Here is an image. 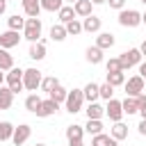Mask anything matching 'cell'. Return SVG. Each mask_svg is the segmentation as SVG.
Listing matches in <instances>:
<instances>
[{"instance_id": "cell-12", "label": "cell", "mask_w": 146, "mask_h": 146, "mask_svg": "<svg viewBox=\"0 0 146 146\" xmlns=\"http://www.w3.org/2000/svg\"><path fill=\"white\" fill-rule=\"evenodd\" d=\"M82 32H89V34H91V32H100V18L94 16V14L87 16V18L82 21Z\"/></svg>"}, {"instance_id": "cell-42", "label": "cell", "mask_w": 146, "mask_h": 146, "mask_svg": "<svg viewBox=\"0 0 146 146\" xmlns=\"http://www.w3.org/2000/svg\"><path fill=\"white\" fill-rule=\"evenodd\" d=\"M137 103H139V107H144V105H146V96L139 94V96H137Z\"/></svg>"}, {"instance_id": "cell-26", "label": "cell", "mask_w": 146, "mask_h": 146, "mask_svg": "<svg viewBox=\"0 0 146 146\" xmlns=\"http://www.w3.org/2000/svg\"><path fill=\"white\" fill-rule=\"evenodd\" d=\"M84 130H87L91 137H96V135L103 132V121H100V119H89L87 125H84Z\"/></svg>"}, {"instance_id": "cell-35", "label": "cell", "mask_w": 146, "mask_h": 146, "mask_svg": "<svg viewBox=\"0 0 146 146\" xmlns=\"http://www.w3.org/2000/svg\"><path fill=\"white\" fill-rule=\"evenodd\" d=\"M119 71H123V66H121V59L119 57H112V59H107V73H119ZM125 73V71H123Z\"/></svg>"}, {"instance_id": "cell-49", "label": "cell", "mask_w": 146, "mask_h": 146, "mask_svg": "<svg viewBox=\"0 0 146 146\" xmlns=\"http://www.w3.org/2000/svg\"><path fill=\"white\" fill-rule=\"evenodd\" d=\"M141 23H144V25H146V11H144V14H141Z\"/></svg>"}, {"instance_id": "cell-44", "label": "cell", "mask_w": 146, "mask_h": 146, "mask_svg": "<svg viewBox=\"0 0 146 146\" xmlns=\"http://www.w3.org/2000/svg\"><path fill=\"white\" fill-rule=\"evenodd\" d=\"M5 9H7V2H5V0H0V16L5 14Z\"/></svg>"}, {"instance_id": "cell-3", "label": "cell", "mask_w": 146, "mask_h": 146, "mask_svg": "<svg viewBox=\"0 0 146 146\" xmlns=\"http://www.w3.org/2000/svg\"><path fill=\"white\" fill-rule=\"evenodd\" d=\"M23 36L32 43L39 41L41 36V18H25V30H23Z\"/></svg>"}, {"instance_id": "cell-1", "label": "cell", "mask_w": 146, "mask_h": 146, "mask_svg": "<svg viewBox=\"0 0 146 146\" xmlns=\"http://www.w3.org/2000/svg\"><path fill=\"white\" fill-rule=\"evenodd\" d=\"M41 82H43V75H41L39 68H25V73H23V84H25L27 91L34 94V91L41 87Z\"/></svg>"}, {"instance_id": "cell-54", "label": "cell", "mask_w": 146, "mask_h": 146, "mask_svg": "<svg viewBox=\"0 0 146 146\" xmlns=\"http://www.w3.org/2000/svg\"><path fill=\"white\" fill-rule=\"evenodd\" d=\"M5 2H7V0H5Z\"/></svg>"}, {"instance_id": "cell-51", "label": "cell", "mask_w": 146, "mask_h": 146, "mask_svg": "<svg viewBox=\"0 0 146 146\" xmlns=\"http://www.w3.org/2000/svg\"><path fill=\"white\" fill-rule=\"evenodd\" d=\"M66 2H71V5H75V2H78V0H66Z\"/></svg>"}, {"instance_id": "cell-33", "label": "cell", "mask_w": 146, "mask_h": 146, "mask_svg": "<svg viewBox=\"0 0 146 146\" xmlns=\"http://www.w3.org/2000/svg\"><path fill=\"white\" fill-rule=\"evenodd\" d=\"M64 7V0H41V9L46 11H59Z\"/></svg>"}, {"instance_id": "cell-19", "label": "cell", "mask_w": 146, "mask_h": 146, "mask_svg": "<svg viewBox=\"0 0 146 146\" xmlns=\"http://www.w3.org/2000/svg\"><path fill=\"white\" fill-rule=\"evenodd\" d=\"M96 46H98L100 50L112 48V46H114V34H110V32H100V34L96 36Z\"/></svg>"}, {"instance_id": "cell-21", "label": "cell", "mask_w": 146, "mask_h": 146, "mask_svg": "<svg viewBox=\"0 0 146 146\" xmlns=\"http://www.w3.org/2000/svg\"><path fill=\"white\" fill-rule=\"evenodd\" d=\"M57 16H59V21H62V25H66V23H71L73 18H75V9H73V5H64L59 11H57Z\"/></svg>"}, {"instance_id": "cell-17", "label": "cell", "mask_w": 146, "mask_h": 146, "mask_svg": "<svg viewBox=\"0 0 146 146\" xmlns=\"http://www.w3.org/2000/svg\"><path fill=\"white\" fill-rule=\"evenodd\" d=\"M27 55H30L32 59H36V62H39V59H43V57H46V41H41V39H39L36 43H32Z\"/></svg>"}, {"instance_id": "cell-46", "label": "cell", "mask_w": 146, "mask_h": 146, "mask_svg": "<svg viewBox=\"0 0 146 146\" xmlns=\"http://www.w3.org/2000/svg\"><path fill=\"white\" fill-rule=\"evenodd\" d=\"M139 114H141V119H146V105H144V107H139Z\"/></svg>"}, {"instance_id": "cell-16", "label": "cell", "mask_w": 146, "mask_h": 146, "mask_svg": "<svg viewBox=\"0 0 146 146\" xmlns=\"http://www.w3.org/2000/svg\"><path fill=\"white\" fill-rule=\"evenodd\" d=\"M91 7H94V2H91V0H78V2L73 5V9H75V16H82V18L91 16Z\"/></svg>"}, {"instance_id": "cell-2", "label": "cell", "mask_w": 146, "mask_h": 146, "mask_svg": "<svg viewBox=\"0 0 146 146\" xmlns=\"http://www.w3.org/2000/svg\"><path fill=\"white\" fill-rule=\"evenodd\" d=\"M82 103H84V91H82V89H73V91H68L64 105H66V112L78 114V112L82 110Z\"/></svg>"}, {"instance_id": "cell-11", "label": "cell", "mask_w": 146, "mask_h": 146, "mask_svg": "<svg viewBox=\"0 0 146 146\" xmlns=\"http://www.w3.org/2000/svg\"><path fill=\"white\" fill-rule=\"evenodd\" d=\"M23 2V11L30 16V18H39V11H41V0H21Z\"/></svg>"}, {"instance_id": "cell-30", "label": "cell", "mask_w": 146, "mask_h": 146, "mask_svg": "<svg viewBox=\"0 0 146 146\" xmlns=\"http://www.w3.org/2000/svg\"><path fill=\"white\" fill-rule=\"evenodd\" d=\"M103 114H105V107H103V105L89 103V107H87V119H100Z\"/></svg>"}, {"instance_id": "cell-40", "label": "cell", "mask_w": 146, "mask_h": 146, "mask_svg": "<svg viewBox=\"0 0 146 146\" xmlns=\"http://www.w3.org/2000/svg\"><path fill=\"white\" fill-rule=\"evenodd\" d=\"M137 128H139V135H144V137H146V119H141Z\"/></svg>"}, {"instance_id": "cell-25", "label": "cell", "mask_w": 146, "mask_h": 146, "mask_svg": "<svg viewBox=\"0 0 146 146\" xmlns=\"http://www.w3.org/2000/svg\"><path fill=\"white\" fill-rule=\"evenodd\" d=\"M14 68V57L9 55V50L0 48V71H11Z\"/></svg>"}, {"instance_id": "cell-53", "label": "cell", "mask_w": 146, "mask_h": 146, "mask_svg": "<svg viewBox=\"0 0 146 146\" xmlns=\"http://www.w3.org/2000/svg\"><path fill=\"white\" fill-rule=\"evenodd\" d=\"M141 2H144V5H146V0H141Z\"/></svg>"}, {"instance_id": "cell-28", "label": "cell", "mask_w": 146, "mask_h": 146, "mask_svg": "<svg viewBox=\"0 0 146 146\" xmlns=\"http://www.w3.org/2000/svg\"><path fill=\"white\" fill-rule=\"evenodd\" d=\"M41 103H43V100H41L39 94H30V96L25 98V107H27L30 112H34V114H36V110L41 107Z\"/></svg>"}, {"instance_id": "cell-48", "label": "cell", "mask_w": 146, "mask_h": 146, "mask_svg": "<svg viewBox=\"0 0 146 146\" xmlns=\"http://www.w3.org/2000/svg\"><path fill=\"white\" fill-rule=\"evenodd\" d=\"M94 5H103V2H107V0H91Z\"/></svg>"}, {"instance_id": "cell-36", "label": "cell", "mask_w": 146, "mask_h": 146, "mask_svg": "<svg viewBox=\"0 0 146 146\" xmlns=\"http://www.w3.org/2000/svg\"><path fill=\"white\" fill-rule=\"evenodd\" d=\"M57 84H59L57 78H43V82H41V91H48V94H50Z\"/></svg>"}, {"instance_id": "cell-43", "label": "cell", "mask_w": 146, "mask_h": 146, "mask_svg": "<svg viewBox=\"0 0 146 146\" xmlns=\"http://www.w3.org/2000/svg\"><path fill=\"white\" fill-rule=\"evenodd\" d=\"M139 50H141V55H144V57H146V39H144V41H141V46H139Z\"/></svg>"}, {"instance_id": "cell-41", "label": "cell", "mask_w": 146, "mask_h": 146, "mask_svg": "<svg viewBox=\"0 0 146 146\" xmlns=\"http://www.w3.org/2000/svg\"><path fill=\"white\" fill-rule=\"evenodd\" d=\"M139 75L144 78V82H146V62H141L139 64Z\"/></svg>"}, {"instance_id": "cell-50", "label": "cell", "mask_w": 146, "mask_h": 146, "mask_svg": "<svg viewBox=\"0 0 146 146\" xmlns=\"http://www.w3.org/2000/svg\"><path fill=\"white\" fill-rule=\"evenodd\" d=\"M2 82H5V75H2V71H0V87H2Z\"/></svg>"}, {"instance_id": "cell-39", "label": "cell", "mask_w": 146, "mask_h": 146, "mask_svg": "<svg viewBox=\"0 0 146 146\" xmlns=\"http://www.w3.org/2000/svg\"><path fill=\"white\" fill-rule=\"evenodd\" d=\"M107 2H110L112 9H123L125 7V0H107Z\"/></svg>"}, {"instance_id": "cell-32", "label": "cell", "mask_w": 146, "mask_h": 146, "mask_svg": "<svg viewBox=\"0 0 146 146\" xmlns=\"http://www.w3.org/2000/svg\"><path fill=\"white\" fill-rule=\"evenodd\" d=\"M14 137V125L9 123V121H2L0 123V141H7V139H11Z\"/></svg>"}, {"instance_id": "cell-6", "label": "cell", "mask_w": 146, "mask_h": 146, "mask_svg": "<svg viewBox=\"0 0 146 146\" xmlns=\"http://www.w3.org/2000/svg\"><path fill=\"white\" fill-rule=\"evenodd\" d=\"M119 23H121L123 27H137V25H141V14H139L137 9H121Z\"/></svg>"}, {"instance_id": "cell-5", "label": "cell", "mask_w": 146, "mask_h": 146, "mask_svg": "<svg viewBox=\"0 0 146 146\" xmlns=\"http://www.w3.org/2000/svg\"><path fill=\"white\" fill-rule=\"evenodd\" d=\"M23 73L25 71H21V68H11V71H7V75H5V80H7V87L14 91V94H18V91H23L25 89V84H23Z\"/></svg>"}, {"instance_id": "cell-7", "label": "cell", "mask_w": 146, "mask_h": 146, "mask_svg": "<svg viewBox=\"0 0 146 146\" xmlns=\"http://www.w3.org/2000/svg\"><path fill=\"white\" fill-rule=\"evenodd\" d=\"M125 94L130 96V98H137L141 91H144V87H146V82H144V78L141 75H132V78H128L125 80Z\"/></svg>"}, {"instance_id": "cell-29", "label": "cell", "mask_w": 146, "mask_h": 146, "mask_svg": "<svg viewBox=\"0 0 146 146\" xmlns=\"http://www.w3.org/2000/svg\"><path fill=\"white\" fill-rule=\"evenodd\" d=\"M66 36H68V34H66V27H64L62 23L50 27V39H52V41H64Z\"/></svg>"}, {"instance_id": "cell-38", "label": "cell", "mask_w": 146, "mask_h": 146, "mask_svg": "<svg viewBox=\"0 0 146 146\" xmlns=\"http://www.w3.org/2000/svg\"><path fill=\"white\" fill-rule=\"evenodd\" d=\"M107 141H110V135L100 132V135H96V137L91 139V146H107Z\"/></svg>"}, {"instance_id": "cell-27", "label": "cell", "mask_w": 146, "mask_h": 146, "mask_svg": "<svg viewBox=\"0 0 146 146\" xmlns=\"http://www.w3.org/2000/svg\"><path fill=\"white\" fill-rule=\"evenodd\" d=\"M7 25H9V30L21 32V30H25V18H21L18 14H14V16H9V18H7Z\"/></svg>"}, {"instance_id": "cell-47", "label": "cell", "mask_w": 146, "mask_h": 146, "mask_svg": "<svg viewBox=\"0 0 146 146\" xmlns=\"http://www.w3.org/2000/svg\"><path fill=\"white\" fill-rule=\"evenodd\" d=\"M68 146H84L82 141H73V144H68Z\"/></svg>"}, {"instance_id": "cell-8", "label": "cell", "mask_w": 146, "mask_h": 146, "mask_svg": "<svg viewBox=\"0 0 146 146\" xmlns=\"http://www.w3.org/2000/svg\"><path fill=\"white\" fill-rule=\"evenodd\" d=\"M105 114L110 116V121H121L123 119V105H121V100H107V107H105Z\"/></svg>"}, {"instance_id": "cell-24", "label": "cell", "mask_w": 146, "mask_h": 146, "mask_svg": "<svg viewBox=\"0 0 146 146\" xmlns=\"http://www.w3.org/2000/svg\"><path fill=\"white\" fill-rule=\"evenodd\" d=\"M121 105H123V114H137L139 112V103H137V98H130V96H125V100H121Z\"/></svg>"}, {"instance_id": "cell-9", "label": "cell", "mask_w": 146, "mask_h": 146, "mask_svg": "<svg viewBox=\"0 0 146 146\" xmlns=\"http://www.w3.org/2000/svg\"><path fill=\"white\" fill-rule=\"evenodd\" d=\"M30 135H32V128H30L27 123H21L18 128H14V137H11V141H14L16 146H23V144L30 139Z\"/></svg>"}, {"instance_id": "cell-52", "label": "cell", "mask_w": 146, "mask_h": 146, "mask_svg": "<svg viewBox=\"0 0 146 146\" xmlns=\"http://www.w3.org/2000/svg\"><path fill=\"white\" fill-rule=\"evenodd\" d=\"M36 146H46V144H36Z\"/></svg>"}, {"instance_id": "cell-34", "label": "cell", "mask_w": 146, "mask_h": 146, "mask_svg": "<svg viewBox=\"0 0 146 146\" xmlns=\"http://www.w3.org/2000/svg\"><path fill=\"white\" fill-rule=\"evenodd\" d=\"M64 27H66V34H73V36H78V34L82 32V23H80L78 18H73L71 23H66Z\"/></svg>"}, {"instance_id": "cell-20", "label": "cell", "mask_w": 146, "mask_h": 146, "mask_svg": "<svg viewBox=\"0 0 146 146\" xmlns=\"http://www.w3.org/2000/svg\"><path fill=\"white\" fill-rule=\"evenodd\" d=\"M110 137H114L116 141H121V139H128V125L123 123V121H116L114 125H112V135Z\"/></svg>"}, {"instance_id": "cell-45", "label": "cell", "mask_w": 146, "mask_h": 146, "mask_svg": "<svg viewBox=\"0 0 146 146\" xmlns=\"http://www.w3.org/2000/svg\"><path fill=\"white\" fill-rule=\"evenodd\" d=\"M107 146H119V141H116L114 137H110V141H107Z\"/></svg>"}, {"instance_id": "cell-4", "label": "cell", "mask_w": 146, "mask_h": 146, "mask_svg": "<svg viewBox=\"0 0 146 146\" xmlns=\"http://www.w3.org/2000/svg\"><path fill=\"white\" fill-rule=\"evenodd\" d=\"M141 57H144V55H141V50H139V48H130V50H125V52H121V55H119L123 71H128V68H132V66L141 64Z\"/></svg>"}, {"instance_id": "cell-22", "label": "cell", "mask_w": 146, "mask_h": 146, "mask_svg": "<svg viewBox=\"0 0 146 146\" xmlns=\"http://www.w3.org/2000/svg\"><path fill=\"white\" fill-rule=\"evenodd\" d=\"M84 55H87V62H89V64H100V62H103V50H100L98 46H89Z\"/></svg>"}, {"instance_id": "cell-15", "label": "cell", "mask_w": 146, "mask_h": 146, "mask_svg": "<svg viewBox=\"0 0 146 146\" xmlns=\"http://www.w3.org/2000/svg\"><path fill=\"white\" fill-rule=\"evenodd\" d=\"M82 135H84V128L78 125V123H73V125L66 128V139H68V144H73V141H82Z\"/></svg>"}, {"instance_id": "cell-10", "label": "cell", "mask_w": 146, "mask_h": 146, "mask_svg": "<svg viewBox=\"0 0 146 146\" xmlns=\"http://www.w3.org/2000/svg\"><path fill=\"white\" fill-rule=\"evenodd\" d=\"M18 41H21V36H18V32H14V30H7V32L0 34V48H5V50L18 46Z\"/></svg>"}, {"instance_id": "cell-18", "label": "cell", "mask_w": 146, "mask_h": 146, "mask_svg": "<svg viewBox=\"0 0 146 146\" xmlns=\"http://www.w3.org/2000/svg\"><path fill=\"white\" fill-rule=\"evenodd\" d=\"M14 103V91L9 87H0V110H9Z\"/></svg>"}, {"instance_id": "cell-23", "label": "cell", "mask_w": 146, "mask_h": 146, "mask_svg": "<svg viewBox=\"0 0 146 146\" xmlns=\"http://www.w3.org/2000/svg\"><path fill=\"white\" fill-rule=\"evenodd\" d=\"M66 96H68V91H66L62 84H57V87L48 94V98H50V100H55L57 105H59V103H66Z\"/></svg>"}, {"instance_id": "cell-14", "label": "cell", "mask_w": 146, "mask_h": 146, "mask_svg": "<svg viewBox=\"0 0 146 146\" xmlns=\"http://www.w3.org/2000/svg\"><path fill=\"white\" fill-rule=\"evenodd\" d=\"M57 110H59V105H57L55 100H50V98H48V100H43V103H41V107L36 110V116H52Z\"/></svg>"}, {"instance_id": "cell-13", "label": "cell", "mask_w": 146, "mask_h": 146, "mask_svg": "<svg viewBox=\"0 0 146 146\" xmlns=\"http://www.w3.org/2000/svg\"><path fill=\"white\" fill-rule=\"evenodd\" d=\"M82 91H84V100H89V103H96L100 98V84H96V82H89Z\"/></svg>"}, {"instance_id": "cell-31", "label": "cell", "mask_w": 146, "mask_h": 146, "mask_svg": "<svg viewBox=\"0 0 146 146\" xmlns=\"http://www.w3.org/2000/svg\"><path fill=\"white\" fill-rule=\"evenodd\" d=\"M107 84H112V87L125 84V73H123V71H119V73H107Z\"/></svg>"}, {"instance_id": "cell-37", "label": "cell", "mask_w": 146, "mask_h": 146, "mask_svg": "<svg viewBox=\"0 0 146 146\" xmlns=\"http://www.w3.org/2000/svg\"><path fill=\"white\" fill-rule=\"evenodd\" d=\"M112 94H114V87L112 84H100V98H105V100H112Z\"/></svg>"}]
</instances>
